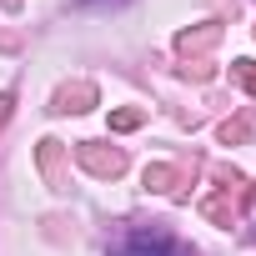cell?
Segmentation results:
<instances>
[{"instance_id": "1", "label": "cell", "mask_w": 256, "mask_h": 256, "mask_svg": "<svg viewBox=\"0 0 256 256\" xmlns=\"http://www.w3.org/2000/svg\"><path fill=\"white\" fill-rule=\"evenodd\" d=\"M110 256H186V246H176V241L161 236V231H131Z\"/></svg>"}]
</instances>
